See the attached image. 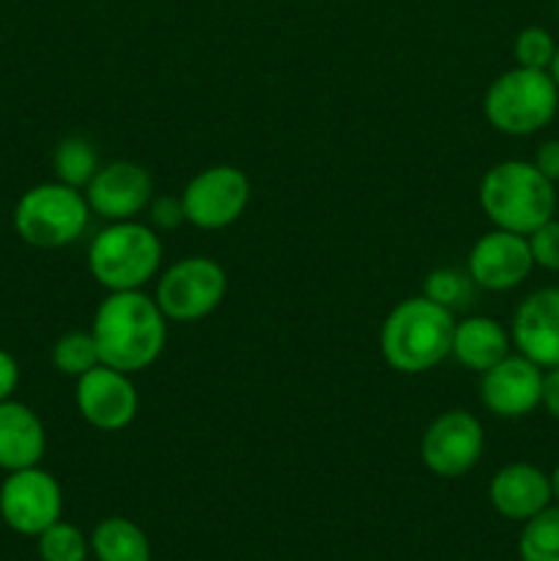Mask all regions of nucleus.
<instances>
[{
    "instance_id": "17",
    "label": "nucleus",
    "mask_w": 559,
    "mask_h": 561,
    "mask_svg": "<svg viewBox=\"0 0 559 561\" xmlns=\"http://www.w3.org/2000/svg\"><path fill=\"white\" fill-rule=\"evenodd\" d=\"M47 453V431L31 405L20 400L0 403V469L9 471L31 469L42 463Z\"/></svg>"
},
{
    "instance_id": "6",
    "label": "nucleus",
    "mask_w": 559,
    "mask_h": 561,
    "mask_svg": "<svg viewBox=\"0 0 559 561\" xmlns=\"http://www.w3.org/2000/svg\"><path fill=\"white\" fill-rule=\"evenodd\" d=\"M91 222L85 192L60 181L36 184L16 201L14 230L25 244L60 250L80 239Z\"/></svg>"
},
{
    "instance_id": "25",
    "label": "nucleus",
    "mask_w": 559,
    "mask_h": 561,
    "mask_svg": "<svg viewBox=\"0 0 559 561\" xmlns=\"http://www.w3.org/2000/svg\"><path fill=\"white\" fill-rule=\"evenodd\" d=\"M554 53H557V42H554L551 33L546 27H524V31L515 36L513 44V58L515 66H526V69H540L548 71L551 66Z\"/></svg>"
},
{
    "instance_id": "26",
    "label": "nucleus",
    "mask_w": 559,
    "mask_h": 561,
    "mask_svg": "<svg viewBox=\"0 0 559 561\" xmlns=\"http://www.w3.org/2000/svg\"><path fill=\"white\" fill-rule=\"evenodd\" d=\"M526 239H529L535 266L548 268V272H559V219H548L540 228L532 230Z\"/></svg>"
},
{
    "instance_id": "8",
    "label": "nucleus",
    "mask_w": 559,
    "mask_h": 561,
    "mask_svg": "<svg viewBox=\"0 0 559 561\" xmlns=\"http://www.w3.org/2000/svg\"><path fill=\"white\" fill-rule=\"evenodd\" d=\"M486 449V433L480 420L466 409H449L438 414L422 433L420 455L427 471L444 480L464 477L480 463Z\"/></svg>"
},
{
    "instance_id": "28",
    "label": "nucleus",
    "mask_w": 559,
    "mask_h": 561,
    "mask_svg": "<svg viewBox=\"0 0 559 561\" xmlns=\"http://www.w3.org/2000/svg\"><path fill=\"white\" fill-rule=\"evenodd\" d=\"M535 164L551 184H559V140H546L537 146Z\"/></svg>"
},
{
    "instance_id": "13",
    "label": "nucleus",
    "mask_w": 559,
    "mask_h": 561,
    "mask_svg": "<svg viewBox=\"0 0 559 561\" xmlns=\"http://www.w3.org/2000/svg\"><path fill=\"white\" fill-rule=\"evenodd\" d=\"M532 268L535 261H532L529 239L499 228L480 236L466 257V272L471 274L477 288L499 290V294L518 288Z\"/></svg>"
},
{
    "instance_id": "9",
    "label": "nucleus",
    "mask_w": 559,
    "mask_h": 561,
    "mask_svg": "<svg viewBox=\"0 0 559 561\" xmlns=\"http://www.w3.org/2000/svg\"><path fill=\"white\" fill-rule=\"evenodd\" d=\"M60 513H64V491L49 471L38 466L9 471L0 485V518L11 531L38 537L55 520H60Z\"/></svg>"
},
{
    "instance_id": "2",
    "label": "nucleus",
    "mask_w": 559,
    "mask_h": 561,
    "mask_svg": "<svg viewBox=\"0 0 559 561\" xmlns=\"http://www.w3.org/2000/svg\"><path fill=\"white\" fill-rule=\"evenodd\" d=\"M455 312L427 296L398 301L384 318L378 348L392 370L420 376L442 365L453 351Z\"/></svg>"
},
{
    "instance_id": "24",
    "label": "nucleus",
    "mask_w": 559,
    "mask_h": 561,
    "mask_svg": "<svg viewBox=\"0 0 559 561\" xmlns=\"http://www.w3.org/2000/svg\"><path fill=\"white\" fill-rule=\"evenodd\" d=\"M38 557L42 561H85L88 540L75 524L55 520L38 535Z\"/></svg>"
},
{
    "instance_id": "30",
    "label": "nucleus",
    "mask_w": 559,
    "mask_h": 561,
    "mask_svg": "<svg viewBox=\"0 0 559 561\" xmlns=\"http://www.w3.org/2000/svg\"><path fill=\"white\" fill-rule=\"evenodd\" d=\"M543 409L559 422V367H551V370L543 373Z\"/></svg>"
},
{
    "instance_id": "4",
    "label": "nucleus",
    "mask_w": 559,
    "mask_h": 561,
    "mask_svg": "<svg viewBox=\"0 0 559 561\" xmlns=\"http://www.w3.org/2000/svg\"><path fill=\"white\" fill-rule=\"evenodd\" d=\"M162 266V241L157 230L137 219L110 222L88 244L91 277L110 294L115 290H142Z\"/></svg>"
},
{
    "instance_id": "32",
    "label": "nucleus",
    "mask_w": 559,
    "mask_h": 561,
    "mask_svg": "<svg viewBox=\"0 0 559 561\" xmlns=\"http://www.w3.org/2000/svg\"><path fill=\"white\" fill-rule=\"evenodd\" d=\"M548 75H551V80L557 82V88H559V44H557V53H554L551 66H548Z\"/></svg>"
},
{
    "instance_id": "21",
    "label": "nucleus",
    "mask_w": 559,
    "mask_h": 561,
    "mask_svg": "<svg viewBox=\"0 0 559 561\" xmlns=\"http://www.w3.org/2000/svg\"><path fill=\"white\" fill-rule=\"evenodd\" d=\"M518 553L521 561H559V504L526 520Z\"/></svg>"
},
{
    "instance_id": "31",
    "label": "nucleus",
    "mask_w": 559,
    "mask_h": 561,
    "mask_svg": "<svg viewBox=\"0 0 559 561\" xmlns=\"http://www.w3.org/2000/svg\"><path fill=\"white\" fill-rule=\"evenodd\" d=\"M548 482H551V499L559 504V463L554 466V471L548 474Z\"/></svg>"
},
{
    "instance_id": "11",
    "label": "nucleus",
    "mask_w": 559,
    "mask_h": 561,
    "mask_svg": "<svg viewBox=\"0 0 559 561\" xmlns=\"http://www.w3.org/2000/svg\"><path fill=\"white\" fill-rule=\"evenodd\" d=\"M75 403L82 420L104 433H118L135 422L140 411V398L129 373L99 365L77 378Z\"/></svg>"
},
{
    "instance_id": "5",
    "label": "nucleus",
    "mask_w": 559,
    "mask_h": 561,
    "mask_svg": "<svg viewBox=\"0 0 559 561\" xmlns=\"http://www.w3.org/2000/svg\"><path fill=\"white\" fill-rule=\"evenodd\" d=\"M482 110L488 124L502 135L529 137L554 121L559 88L548 71L515 66L488 85Z\"/></svg>"
},
{
    "instance_id": "18",
    "label": "nucleus",
    "mask_w": 559,
    "mask_h": 561,
    "mask_svg": "<svg viewBox=\"0 0 559 561\" xmlns=\"http://www.w3.org/2000/svg\"><path fill=\"white\" fill-rule=\"evenodd\" d=\"M510 345H513V337L502 323L488 316H469L464 321H455L449 356L460 367L482 376L510 354Z\"/></svg>"
},
{
    "instance_id": "16",
    "label": "nucleus",
    "mask_w": 559,
    "mask_h": 561,
    "mask_svg": "<svg viewBox=\"0 0 559 561\" xmlns=\"http://www.w3.org/2000/svg\"><path fill=\"white\" fill-rule=\"evenodd\" d=\"M488 499L499 515L524 524L554 502L548 474L532 463L502 466L488 485Z\"/></svg>"
},
{
    "instance_id": "14",
    "label": "nucleus",
    "mask_w": 559,
    "mask_h": 561,
    "mask_svg": "<svg viewBox=\"0 0 559 561\" xmlns=\"http://www.w3.org/2000/svg\"><path fill=\"white\" fill-rule=\"evenodd\" d=\"M543 367L524 354H507L499 365L482 373L480 398L493 416L521 420L543 400Z\"/></svg>"
},
{
    "instance_id": "33",
    "label": "nucleus",
    "mask_w": 559,
    "mask_h": 561,
    "mask_svg": "<svg viewBox=\"0 0 559 561\" xmlns=\"http://www.w3.org/2000/svg\"><path fill=\"white\" fill-rule=\"evenodd\" d=\"M557 16H559V0H557Z\"/></svg>"
},
{
    "instance_id": "23",
    "label": "nucleus",
    "mask_w": 559,
    "mask_h": 561,
    "mask_svg": "<svg viewBox=\"0 0 559 561\" xmlns=\"http://www.w3.org/2000/svg\"><path fill=\"white\" fill-rule=\"evenodd\" d=\"M475 288L477 285L469 272H460V268H433L425 277V285H422V296L447 307L449 312H458L471 305Z\"/></svg>"
},
{
    "instance_id": "1",
    "label": "nucleus",
    "mask_w": 559,
    "mask_h": 561,
    "mask_svg": "<svg viewBox=\"0 0 559 561\" xmlns=\"http://www.w3.org/2000/svg\"><path fill=\"white\" fill-rule=\"evenodd\" d=\"M102 365L121 373L148 370L168 343V318L142 290H115L96 307L91 327Z\"/></svg>"
},
{
    "instance_id": "10",
    "label": "nucleus",
    "mask_w": 559,
    "mask_h": 561,
    "mask_svg": "<svg viewBox=\"0 0 559 561\" xmlns=\"http://www.w3.org/2000/svg\"><path fill=\"white\" fill-rule=\"evenodd\" d=\"M186 222L201 230L230 228L250 203V179L233 164L201 170L181 192Z\"/></svg>"
},
{
    "instance_id": "3",
    "label": "nucleus",
    "mask_w": 559,
    "mask_h": 561,
    "mask_svg": "<svg viewBox=\"0 0 559 561\" xmlns=\"http://www.w3.org/2000/svg\"><path fill=\"white\" fill-rule=\"evenodd\" d=\"M557 184L524 159H507L486 170L480 181V208L499 230L529 236L557 214Z\"/></svg>"
},
{
    "instance_id": "27",
    "label": "nucleus",
    "mask_w": 559,
    "mask_h": 561,
    "mask_svg": "<svg viewBox=\"0 0 559 561\" xmlns=\"http://www.w3.org/2000/svg\"><path fill=\"white\" fill-rule=\"evenodd\" d=\"M148 219H151L153 228L175 230L181 222H186L184 203H181V197H153L151 206H148Z\"/></svg>"
},
{
    "instance_id": "12",
    "label": "nucleus",
    "mask_w": 559,
    "mask_h": 561,
    "mask_svg": "<svg viewBox=\"0 0 559 561\" xmlns=\"http://www.w3.org/2000/svg\"><path fill=\"white\" fill-rule=\"evenodd\" d=\"M82 192L91 214L107 222H124L148 211L153 201V179L142 164L118 159L102 164Z\"/></svg>"
},
{
    "instance_id": "15",
    "label": "nucleus",
    "mask_w": 559,
    "mask_h": 561,
    "mask_svg": "<svg viewBox=\"0 0 559 561\" xmlns=\"http://www.w3.org/2000/svg\"><path fill=\"white\" fill-rule=\"evenodd\" d=\"M510 337L518 354L537 367H559V288H540L526 296L513 316Z\"/></svg>"
},
{
    "instance_id": "22",
    "label": "nucleus",
    "mask_w": 559,
    "mask_h": 561,
    "mask_svg": "<svg viewBox=\"0 0 559 561\" xmlns=\"http://www.w3.org/2000/svg\"><path fill=\"white\" fill-rule=\"evenodd\" d=\"M53 365L64 376L80 378L102 365L96 340L91 332H66L53 345Z\"/></svg>"
},
{
    "instance_id": "7",
    "label": "nucleus",
    "mask_w": 559,
    "mask_h": 561,
    "mask_svg": "<svg viewBox=\"0 0 559 561\" xmlns=\"http://www.w3.org/2000/svg\"><path fill=\"white\" fill-rule=\"evenodd\" d=\"M228 294V274L214 257L190 255L162 272L157 283L159 310L168 321L195 323L212 316Z\"/></svg>"
},
{
    "instance_id": "20",
    "label": "nucleus",
    "mask_w": 559,
    "mask_h": 561,
    "mask_svg": "<svg viewBox=\"0 0 559 561\" xmlns=\"http://www.w3.org/2000/svg\"><path fill=\"white\" fill-rule=\"evenodd\" d=\"M99 168H102L99 151L88 137H64V140L55 146L53 170L55 181H60V184L75 186V190H85Z\"/></svg>"
},
{
    "instance_id": "29",
    "label": "nucleus",
    "mask_w": 559,
    "mask_h": 561,
    "mask_svg": "<svg viewBox=\"0 0 559 561\" xmlns=\"http://www.w3.org/2000/svg\"><path fill=\"white\" fill-rule=\"evenodd\" d=\"M16 387H20V365L9 351L0 348V403L14 398Z\"/></svg>"
},
{
    "instance_id": "19",
    "label": "nucleus",
    "mask_w": 559,
    "mask_h": 561,
    "mask_svg": "<svg viewBox=\"0 0 559 561\" xmlns=\"http://www.w3.org/2000/svg\"><path fill=\"white\" fill-rule=\"evenodd\" d=\"M91 548L99 561H151L146 531L126 518H107L93 529Z\"/></svg>"
}]
</instances>
